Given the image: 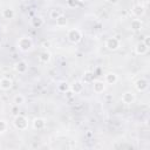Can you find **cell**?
I'll return each instance as SVG.
<instances>
[{
  "label": "cell",
  "instance_id": "cell-1",
  "mask_svg": "<svg viewBox=\"0 0 150 150\" xmlns=\"http://www.w3.org/2000/svg\"><path fill=\"white\" fill-rule=\"evenodd\" d=\"M33 47V41L29 36H22L18 41V48L22 52H28Z\"/></svg>",
  "mask_w": 150,
  "mask_h": 150
},
{
  "label": "cell",
  "instance_id": "cell-2",
  "mask_svg": "<svg viewBox=\"0 0 150 150\" xmlns=\"http://www.w3.org/2000/svg\"><path fill=\"white\" fill-rule=\"evenodd\" d=\"M13 123H14V127L19 130H26L28 127V120L23 115H16L14 117Z\"/></svg>",
  "mask_w": 150,
  "mask_h": 150
},
{
  "label": "cell",
  "instance_id": "cell-3",
  "mask_svg": "<svg viewBox=\"0 0 150 150\" xmlns=\"http://www.w3.org/2000/svg\"><path fill=\"white\" fill-rule=\"evenodd\" d=\"M67 38H68L69 42H71V43H79L82 40V33L79 29L73 28V29H69L68 30Z\"/></svg>",
  "mask_w": 150,
  "mask_h": 150
},
{
  "label": "cell",
  "instance_id": "cell-4",
  "mask_svg": "<svg viewBox=\"0 0 150 150\" xmlns=\"http://www.w3.org/2000/svg\"><path fill=\"white\" fill-rule=\"evenodd\" d=\"M120 45H121L120 40H118L117 38H115V36L108 38L107 41H105V48H107L108 50H111V52L117 50V49L120 48Z\"/></svg>",
  "mask_w": 150,
  "mask_h": 150
},
{
  "label": "cell",
  "instance_id": "cell-5",
  "mask_svg": "<svg viewBox=\"0 0 150 150\" xmlns=\"http://www.w3.org/2000/svg\"><path fill=\"white\" fill-rule=\"evenodd\" d=\"M148 87H149V81L146 80V79H144V77H141V79H138L137 81H136V83H135V88H136V90L137 91H145L146 89H148Z\"/></svg>",
  "mask_w": 150,
  "mask_h": 150
},
{
  "label": "cell",
  "instance_id": "cell-6",
  "mask_svg": "<svg viewBox=\"0 0 150 150\" xmlns=\"http://www.w3.org/2000/svg\"><path fill=\"white\" fill-rule=\"evenodd\" d=\"M46 124H47V122H46V120L42 118V117H36V118H34L33 122H32V125H33V128H34L35 130H43V129L46 128Z\"/></svg>",
  "mask_w": 150,
  "mask_h": 150
},
{
  "label": "cell",
  "instance_id": "cell-7",
  "mask_svg": "<svg viewBox=\"0 0 150 150\" xmlns=\"http://www.w3.org/2000/svg\"><path fill=\"white\" fill-rule=\"evenodd\" d=\"M148 50H149V47H148L143 41L137 42L136 46H135V53H136L137 55H144V54L148 53Z\"/></svg>",
  "mask_w": 150,
  "mask_h": 150
},
{
  "label": "cell",
  "instance_id": "cell-8",
  "mask_svg": "<svg viewBox=\"0 0 150 150\" xmlns=\"http://www.w3.org/2000/svg\"><path fill=\"white\" fill-rule=\"evenodd\" d=\"M14 69H15V71L19 73V74H25V73L27 71V69H28V64H27L26 61L21 60V61H18V62L14 64Z\"/></svg>",
  "mask_w": 150,
  "mask_h": 150
},
{
  "label": "cell",
  "instance_id": "cell-9",
  "mask_svg": "<svg viewBox=\"0 0 150 150\" xmlns=\"http://www.w3.org/2000/svg\"><path fill=\"white\" fill-rule=\"evenodd\" d=\"M121 101H122L124 104H131V103L135 101V95H134L131 91H125V93L122 94Z\"/></svg>",
  "mask_w": 150,
  "mask_h": 150
},
{
  "label": "cell",
  "instance_id": "cell-10",
  "mask_svg": "<svg viewBox=\"0 0 150 150\" xmlns=\"http://www.w3.org/2000/svg\"><path fill=\"white\" fill-rule=\"evenodd\" d=\"M13 87V81L9 77H1L0 79V88L2 90H9Z\"/></svg>",
  "mask_w": 150,
  "mask_h": 150
},
{
  "label": "cell",
  "instance_id": "cell-11",
  "mask_svg": "<svg viewBox=\"0 0 150 150\" xmlns=\"http://www.w3.org/2000/svg\"><path fill=\"white\" fill-rule=\"evenodd\" d=\"M93 89H94V91H95L96 94H101V93H103L104 89H105V83H104L103 81H100V80L94 81V82H93Z\"/></svg>",
  "mask_w": 150,
  "mask_h": 150
},
{
  "label": "cell",
  "instance_id": "cell-12",
  "mask_svg": "<svg viewBox=\"0 0 150 150\" xmlns=\"http://www.w3.org/2000/svg\"><path fill=\"white\" fill-rule=\"evenodd\" d=\"M118 81V76L115 73H108L104 76V83L107 84H115Z\"/></svg>",
  "mask_w": 150,
  "mask_h": 150
},
{
  "label": "cell",
  "instance_id": "cell-13",
  "mask_svg": "<svg viewBox=\"0 0 150 150\" xmlns=\"http://www.w3.org/2000/svg\"><path fill=\"white\" fill-rule=\"evenodd\" d=\"M131 12H132V14H134L136 18H139V16H142V15L144 14L145 8H144V6H143V5L138 4V5H135V6L132 7Z\"/></svg>",
  "mask_w": 150,
  "mask_h": 150
},
{
  "label": "cell",
  "instance_id": "cell-14",
  "mask_svg": "<svg viewBox=\"0 0 150 150\" xmlns=\"http://www.w3.org/2000/svg\"><path fill=\"white\" fill-rule=\"evenodd\" d=\"M142 26H143V23H142V21H141L139 19H134V20H131V22H130V29L134 30V32L141 30Z\"/></svg>",
  "mask_w": 150,
  "mask_h": 150
},
{
  "label": "cell",
  "instance_id": "cell-15",
  "mask_svg": "<svg viewBox=\"0 0 150 150\" xmlns=\"http://www.w3.org/2000/svg\"><path fill=\"white\" fill-rule=\"evenodd\" d=\"M50 59H52V56H50V53L48 50H43L39 55V60L41 63H48L50 61Z\"/></svg>",
  "mask_w": 150,
  "mask_h": 150
},
{
  "label": "cell",
  "instance_id": "cell-16",
  "mask_svg": "<svg viewBox=\"0 0 150 150\" xmlns=\"http://www.w3.org/2000/svg\"><path fill=\"white\" fill-rule=\"evenodd\" d=\"M70 89H71V91H73L74 94H80V93L83 90V83H82L81 81H76V82H74V83L71 84Z\"/></svg>",
  "mask_w": 150,
  "mask_h": 150
},
{
  "label": "cell",
  "instance_id": "cell-17",
  "mask_svg": "<svg viewBox=\"0 0 150 150\" xmlns=\"http://www.w3.org/2000/svg\"><path fill=\"white\" fill-rule=\"evenodd\" d=\"M62 15H64V13H63V9H61V8H54V9H52L50 13H49L50 19H53V20H56L57 18H60V16H62Z\"/></svg>",
  "mask_w": 150,
  "mask_h": 150
},
{
  "label": "cell",
  "instance_id": "cell-18",
  "mask_svg": "<svg viewBox=\"0 0 150 150\" xmlns=\"http://www.w3.org/2000/svg\"><path fill=\"white\" fill-rule=\"evenodd\" d=\"M2 16L6 20H11V19H13L15 16V12H14L13 8H6V9L2 11Z\"/></svg>",
  "mask_w": 150,
  "mask_h": 150
},
{
  "label": "cell",
  "instance_id": "cell-19",
  "mask_svg": "<svg viewBox=\"0 0 150 150\" xmlns=\"http://www.w3.org/2000/svg\"><path fill=\"white\" fill-rule=\"evenodd\" d=\"M32 26L34 28H40L43 26V19L41 16H35L32 19Z\"/></svg>",
  "mask_w": 150,
  "mask_h": 150
},
{
  "label": "cell",
  "instance_id": "cell-20",
  "mask_svg": "<svg viewBox=\"0 0 150 150\" xmlns=\"http://www.w3.org/2000/svg\"><path fill=\"white\" fill-rule=\"evenodd\" d=\"M55 23H56L57 27H66L67 23H68V20L66 18V15H62V16H60L55 20Z\"/></svg>",
  "mask_w": 150,
  "mask_h": 150
},
{
  "label": "cell",
  "instance_id": "cell-21",
  "mask_svg": "<svg viewBox=\"0 0 150 150\" xmlns=\"http://www.w3.org/2000/svg\"><path fill=\"white\" fill-rule=\"evenodd\" d=\"M25 96L22 94H16L13 98V103H15L16 105H20V104H23L25 103Z\"/></svg>",
  "mask_w": 150,
  "mask_h": 150
},
{
  "label": "cell",
  "instance_id": "cell-22",
  "mask_svg": "<svg viewBox=\"0 0 150 150\" xmlns=\"http://www.w3.org/2000/svg\"><path fill=\"white\" fill-rule=\"evenodd\" d=\"M57 89H59L60 91H62V93H66V91L69 90V84H68L67 82H61V83L57 86Z\"/></svg>",
  "mask_w": 150,
  "mask_h": 150
},
{
  "label": "cell",
  "instance_id": "cell-23",
  "mask_svg": "<svg viewBox=\"0 0 150 150\" xmlns=\"http://www.w3.org/2000/svg\"><path fill=\"white\" fill-rule=\"evenodd\" d=\"M7 130V122L4 120H0V134H4Z\"/></svg>",
  "mask_w": 150,
  "mask_h": 150
},
{
  "label": "cell",
  "instance_id": "cell-24",
  "mask_svg": "<svg viewBox=\"0 0 150 150\" xmlns=\"http://www.w3.org/2000/svg\"><path fill=\"white\" fill-rule=\"evenodd\" d=\"M93 79H94V75H93L91 73H89V71H87V73L84 74V76H83L84 82H91V81H93Z\"/></svg>",
  "mask_w": 150,
  "mask_h": 150
},
{
  "label": "cell",
  "instance_id": "cell-25",
  "mask_svg": "<svg viewBox=\"0 0 150 150\" xmlns=\"http://www.w3.org/2000/svg\"><path fill=\"white\" fill-rule=\"evenodd\" d=\"M67 4H68V6H69V7H75V6H76V4H77V0H68V1H67Z\"/></svg>",
  "mask_w": 150,
  "mask_h": 150
},
{
  "label": "cell",
  "instance_id": "cell-26",
  "mask_svg": "<svg viewBox=\"0 0 150 150\" xmlns=\"http://www.w3.org/2000/svg\"><path fill=\"white\" fill-rule=\"evenodd\" d=\"M148 47H150V36L149 35H146V36H144V41H143Z\"/></svg>",
  "mask_w": 150,
  "mask_h": 150
},
{
  "label": "cell",
  "instance_id": "cell-27",
  "mask_svg": "<svg viewBox=\"0 0 150 150\" xmlns=\"http://www.w3.org/2000/svg\"><path fill=\"white\" fill-rule=\"evenodd\" d=\"M49 46H50V42H49V41H43V42H42V47H43V48H47V47H49Z\"/></svg>",
  "mask_w": 150,
  "mask_h": 150
},
{
  "label": "cell",
  "instance_id": "cell-28",
  "mask_svg": "<svg viewBox=\"0 0 150 150\" xmlns=\"http://www.w3.org/2000/svg\"><path fill=\"white\" fill-rule=\"evenodd\" d=\"M87 0H77V2H86Z\"/></svg>",
  "mask_w": 150,
  "mask_h": 150
},
{
  "label": "cell",
  "instance_id": "cell-29",
  "mask_svg": "<svg viewBox=\"0 0 150 150\" xmlns=\"http://www.w3.org/2000/svg\"><path fill=\"white\" fill-rule=\"evenodd\" d=\"M43 1H49V0H43Z\"/></svg>",
  "mask_w": 150,
  "mask_h": 150
}]
</instances>
